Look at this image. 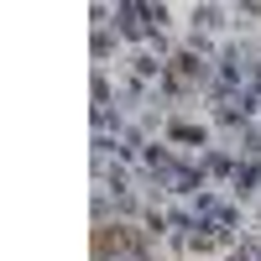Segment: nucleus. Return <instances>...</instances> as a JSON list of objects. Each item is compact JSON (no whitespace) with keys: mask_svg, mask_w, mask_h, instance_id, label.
<instances>
[]
</instances>
